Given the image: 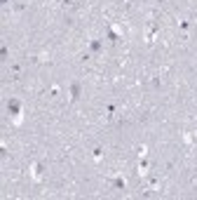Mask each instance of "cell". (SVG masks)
Masks as SVG:
<instances>
[{
  "mask_svg": "<svg viewBox=\"0 0 197 200\" xmlns=\"http://www.w3.org/2000/svg\"><path fill=\"white\" fill-rule=\"evenodd\" d=\"M139 156H141V158L148 156V148H146V146H141V148H139Z\"/></svg>",
  "mask_w": 197,
  "mask_h": 200,
  "instance_id": "obj_1",
  "label": "cell"
},
{
  "mask_svg": "<svg viewBox=\"0 0 197 200\" xmlns=\"http://www.w3.org/2000/svg\"><path fill=\"white\" fill-rule=\"evenodd\" d=\"M21 120H24V118H21V113L14 115V125H21Z\"/></svg>",
  "mask_w": 197,
  "mask_h": 200,
  "instance_id": "obj_2",
  "label": "cell"
}]
</instances>
